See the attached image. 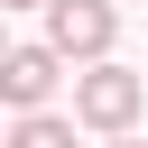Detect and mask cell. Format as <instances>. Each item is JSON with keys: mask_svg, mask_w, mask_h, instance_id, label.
<instances>
[{"mask_svg": "<svg viewBox=\"0 0 148 148\" xmlns=\"http://www.w3.org/2000/svg\"><path fill=\"white\" fill-rule=\"evenodd\" d=\"M139 102H148V74H130V65H83L74 74V120L102 130V139H130Z\"/></svg>", "mask_w": 148, "mask_h": 148, "instance_id": "obj_1", "label": "cell"}, {"mask_svg": "<svg viewBox=\"0 0 148 148\" xmlns=\"http://www.w3.org/2000/svg\"><path fill=\"white\" fill-rule=\"evenodd\" d=\"M111 28H120L111 0H56L46 9V46L65 65H111Z\"/></svg>", "mask_w": 148, "mask_h": 148, "instance_id": "obj_2", "label": "cell"}, {"mask_svg": "<svg viewBox=\"0 0 148 148\" xmlns=\"http://www.w3.org/2000/svg\"><path fill=\"white\" fill-rule=\"evenodd\" d=\"M65 83V56L56 46H9L0 56V92H9V111L28 120V111H46V92Z\"/></svg>", "mask_w": 148, "mask_h": 148, "instance_id": "obj_3", "label": "cell"}, {"mask_svg": "<svg viewBox=\"0 0 148 148\" xmlns=\"http://www.w3.org/2000/svg\"><path fill=\"white\" fill-rule=\"evenodd\" d=\"M9 148H74V120H56V111H28V120H9Z\"/></svg>", "mask_w": 148, "mask_h": 148, "instance_id": "obj_4", "label": "cell"}, {"mask_svg": "<svg viewBox=\"0 0 148 148\" xmlns=\"http://www.w3.org/2000/svg\"><path fill=\"white\" fill-rule=\"evenodd\" d=\"M0 9H56V0H0Z\"/></svg>", "mask_w": 148, "mask_h": 148, "instance_id": "obj_5", "label": "cell"}, {"mask_svg": "<svg viewBox=\"0 0 148 148\" xmlns=\"http://www.w3.org/2000/svg\"><path fill=\"white\" fill-rule=\"evenodd\" d=\"M111 148H139V139H111Z\"/></svg>", "mask_w": 148, "mask_h": 148, "instance_id": "obj_6", "label": "cell"}]
</instances>
